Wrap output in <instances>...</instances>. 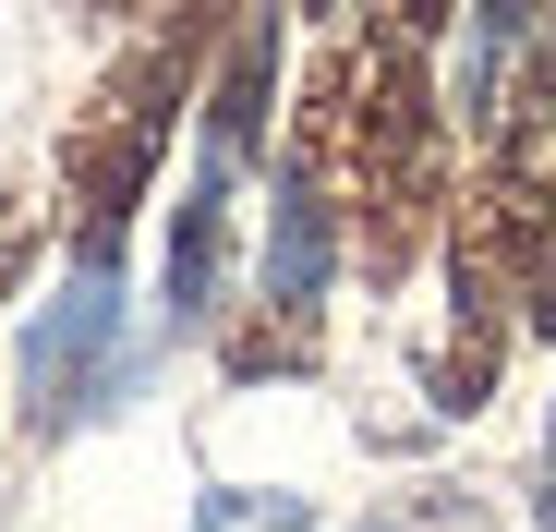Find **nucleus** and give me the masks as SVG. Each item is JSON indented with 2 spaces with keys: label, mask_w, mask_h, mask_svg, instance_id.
Segmentation results:
<instances>
[{
  "label": "nucleus",
  "mask_w": 556,
  "mask_h": 532,
  "mask_svg": "<svg viewBox=\"0 0 556 532\" xmlns=\"http://www.w3.org/2000/svg\"><path fill=\"white\" fill-rule=\"evenodd\" d=\"M291 157L339 194L363 279H412L424 242L447 230V134H435V73L424 37L351 13V37H327V61L303 73V110H291Z\"/></svg>",
  "instance_id": "f257e3e1"
},
{
  "label": "nucleus",
  "mask_w": 556,
  "mask_h": 532,
  "mask_svg": "<svg viewBox=\"0 0 556 532\" xmlns=\"http://www.w3.org/2000/svg\"><path fill=\"white\" fill-rule=\"evenodd\" d=\"M218 25H230V0H157L146 37L98 73L85 122L61 134V242H73V266H110V279H122L134 206H146V182H157L181 110H194L206 61H218Z\"/></svg>",
  "instance_id": "f03ea898"
},
{
  "label": "nucleus",
  "mask_w": 556,
  "mask_h": 532,
  "mask_svg": "<svg viewBox=\"0 0 556 532\" xmlns=\"http://www.w3.org/2000/svg\"><path fill=\"white\" fill-rule=\"evenodd\" d=\"M134 376V339H122V279L110 266H73V279L37 303L25 351H13V388H25V435H73L98 423Z\"/></svg>",
  "instance_id": "7ed1b4c3"
},
{
  "label": "nucleus",
  "mask_w": 556,
  "mask_h": 532,
  "mask_svg": "<svg viewBox=\"0 0 556 532\" xmlns=\"http://www.w3.org/2000/svg\"><path fill=\"white\" fill-rule=\"evenodd\" d=\"M266 98H278V0H230V25H218V61H206V145L218 169H254L266 157Z\"/></svg>",
  "instance_id": "20e7f679"
},
{
  "label": "nucleus",
  "mask_w": 556,
  "mask_h": 532,
  "mask_svg": "<svg viewBox=\"0 0 556 532\" xmlns=\"http://www.w3.org/2000/svg\"><path fill=\"white\" fill-rule=\"evenodd\" d=\"M339 242H351V218H339V194L315 182L303 157H278V194H266V291L254 303H278V315H327V279H339Z\"/></svg>",
  "instance_id": "39448f33"
},
{
  "label": "nucleus",
  "mask_w": 556,
  "mask_h": 532,
  "mask_svg": "<svg viewBox=\"0 0 556 532\" xmlns=\"http://www.w3.org/2000/svg\"><path fill=\"white\" fill-rule=\"evenodd\" d=\"M230 182H242V169L194 157V194L169 206V327H206V315H218V266H230Z\"/></svg>",
  "instance_id": "423d86ee"
},
{
  "label": "nucleus",
  "mask_w": 556,
  "mask_h": 532,
  "mask_svg": "<svg viewBox=\"0 0 556 532\" xmlns=\"http://www.w3.org/2000/svg\"><path fill=\"white\" fill-rule=\"evenodd\" d=\"M194 532H315V508L278 496V484H206L194 496Z\"/></svg>",
  "instance_id": "0eeeda50"
},
{
  "label": "nucleus",
  "mask_w": 556,
  "mask_h": 532,
  "mask_svg": "<svg viewBox=\"0 0 556 532\" xmlns=\"http://www.w3.org/2000/svg\"><path fill=\"white\" fill-rule=\"evenodd\" d=\"M218 364H230V376H303V364H315V327L278 315V303H254V327H230Z\"/></svg>",
  "instance_id": "6e6552de"
},
{
  "label": "nucleus",
  "mask_w": 556,
  "mask_h": 532,
  "mask_svg": "<svg viewBox=\"0 0 556 532\" xmlns=\"http://www.w3.org/2000/svg\"><path fill=\"white\" fill-rule=\"evenodd\" d=\"M363 13H376V25H400V37H424V49H435V37L459 25V0H363Z\"/></svg>",
  "instance_id": "1a4fd4ad"
},
{
  "label": "nucleus",
  "mask_w": 556,
  "mask_h": 532,
  "mask_svg": "<svg viewBox=\"0 0 556 532\" xmlns=\"http://www.w3.org/2000/svg\"><path fill=\"white\" fill-rule=\"evenodd\" d=\"M532 532H556V411H544V460H532Z\"/></svg>",
  "instance_id": "9d476101"
},
{
  "label": "nucleus",
  "mask_w": 556,
  "mask_h": 532,
  "mask_svg": "<svg viewBox=\"0 0 556 532\" xmlns=\"http://www.w3.org/2000/svg\"><path fill=\"white\" fill-rule=\"evenodd\" d=\"M85 25H134V13H157V0H73Z\"/></svg>",
  "instance_id": "9b49d317"
},
{
  "label": "nucleus",
  "mask_w": 556,
  "mask_h": 532,
  "mask_svg": "<svg viewBox=\"0 0 556 532\" xmlns=\"http://www.w3.org/2000/svg\"><path fill=\"white\" fill-rule=\"evenodd\" d=\"M303 13H339V0H303Z\"/></svg>",
  "instance_id": "f8f14e48"
}]
</instances>
